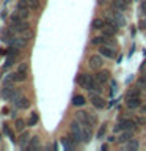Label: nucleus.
<instances>
[{"mask_svg": "<svg viewBox=\"0 0 146 151\" xmlns=\"http://www.w3.org/2000/svg\"><path fill=\"white\" fill-rule=\"evenodd\" d=\"M71 134H72L71 139L74 140L75 145L80 143V142H83V124L79 120H74L71 123Z\"/></svg>", "mask_w": 146, "mask_h": 151, "instance_id": "nucleus-1", "label": "nucleus"}, {"mask_svg": "<svg viewBox=\"0 0 146 151\" xmlns=\"http://www.w3.org/2000/svg\"><path fill=\"white\" fill-rule=\"evenodd\" d=\"M75 120H79L82 124H87V126L93 127L97 123V116H94L93 113H89V112L80 110V112H75Z\"/></svg>", "mask_w": 146, "mask_h": 151, "instance_id": "nucleus-2", "label": "nucleus"}, {"mask_svg": "<svg viewBox=\"0 0 146 151\" xmlns=\"http://www.w3.org/2000/svg\"><path fill=\"white\" fill-rule=\"evenodd\" d=\"M94 77L93 76H88V74H79L77 76V85L82 88H87L89 91H93V87H94Z\"/></svg>", "mask_w": 146, "mask_h": 151, "instance_id": "nucleus-3", "label": "nucleus"}, {"mask_svg": "<svg viewBox=\"0 0 146 151\" xmlns=\"http://www.w3.org/2000/svg\"><path fill=\"white\" fill-rule=\"evenodd\" d=\"M137 126V121L135 120H130V118H124L118 123V126L115 127V132L118 131H127V129H135Z\"/></svg>", "mask_w": 146, "mask_h": 151, "instance_id": "nucleus-4", "label": "nucleus"}, {"mask_svg": "<svg viewBox=\"0 0 146 151\" xmlns=\"http://www.w3.org/2000/svg\"><path fill=\"white\" fill-rule=\"evenodd\" d=\"M99 54L104 55V57H107V58H115V57H116V50H115V47H112L108 44H102V46H99Z\"/></svg>", "mask_w": 146, "mask_h": 151, "instance_id": "nucleus-5", "label": "nucleus"}, {"mask_svg": "<svg viewBox=\"0 0 146 151\" xmlns=\"http://www.w3.org/2000/svg\"><path fill=\"white\" fill-rule=\"evenodd\" d=\"M107 14H110V16L115 17V21L118 22V25H120V27L126 25V17H124V14H122V11H120V9L112 8V9H110V11H108Z\"/></svg>", "mask_w": 146, "mask_h": 151, "instance_id": "nucleus-6", "label": "nucleus"}, {"mask_svg": "<svg viewBox=\"0 0 146 151\" xmlns=\"http://www.w3.org/2000/svg\"><path fill=\"white\" fill-rule=\"evenodd\" d=\"M28 5L25 0H21V2L17 3V13H19V16H21L22 19H28V16H30V11H28Z\"/></svg>", "mask_w": 146, "mask_h": 151, "instance_id": "nucleus-7", "label": "nucleus"}, {"mask_svg": "<svg viewBox=\"0 0 146 151\" xmlns=\"http://www.w3.org/2000/svg\"><path fill=\"white\" fill-rule=\"evenodd\" d=\"M14 91H16V88L13 87V83H8V85H5V87L2 88V98L5 99V101H11V98H13V94Z\"/></svg>", "mask_w": 146, "mask_h": 151, "instance_id": "nucleus-8", "label": "nucleus"}, {"mask_svg": "<svg viewBox=\"0 0 146 151\" xmlns=\"http://www.w3.org/2000/svg\"><path fill=\"white\" fill-rule=\"evenodd\" d=\"M28 76V65L27 63H22L21 66L17 68V73H16V77H17V82H24Z\"/></svg>", "mask_w": 146, "mask_h": 151, "instance_id": "nucleus-9", "label": "nucleus"}, {"mask_svg": "<svg viewBox=\"0 0 146 151\" xmlns=\"http://www.w3.org/2000/svg\"><path fill=\"white\" fill-rule=\"evenodd\" d=\"M108 79H110V73H108L107 69H102V71H99V73H96V76H94V80H96L97 83H107L108 82Z\"/></svg>", "mask_w": 146, "mask_h": 151, "instance_id": "nucleus-10", "label": "nucleus"}, {"mask_svg": "<svg viewBox=\"0 0 146 151\" xmlns=\"http://www.w3.org/2000/svg\"><path fill=\"white\" fill-rule=\"evenodd\" d=\"M88 65H89V68H91V69H99V68H102L104 61H102V58L99 55H91V57H89V60H88Z\"/></svg>", "mask_w": 146, "mask_h": 151, "instance_id": "nucleus-11", "label": "nucleus"}, {"mask_svg": "<svg viewBox=\"0 0 146 151\" xmlns=\"http://www.w3.org/2000/svg\"><path fill=\"white\" fill-rule=\"evenodd\" d=\"M91 104H93V107H96V109H105L107 107V102L104 101V99L99 96V94H91Z\"/></svg>", "mask_w": 146, "mask_h": 151, "instance_id": "nucleus-12", "label": "nucleus"}, {"mask_svg": "<svg viewBox=\"0 0 146 151\" xmlns=\"http://www.w3.org/2000/svg\"><path fill=\"white\" fill-rule=\"evenodd\" d=\"M14 106L17 109H21V110H25V109L30 107V101H28V98H25V96H19L16 101H14Z\"/></svg>", "mask_w": 146, "mask_h": 151, "instance_id": "nucleus-13", "label": "nucleus"}, {"mask_svg": "<svg viewBox=\"0 0 146 151\" xmlns=\"http://www.w3.org/2000/svg\"><path fill=\"white\" fill-rule=\"evenodd\" d=\"M31 139V134L28 131H22V134H21V139H19V146L21 148H27V143L30 142Z\"/></svg>", "mask_w": 146, "mask_h": 151, "instance_id": "nucleus-14", "label": "nucleus"}, {"mask_svg": "<svg viewBox=\"0 0 146 151\" xmlns=\"http://www.w3.org/2000/svg\"><path fill=\"white\" fill-rule=\"evenodd\" d=\"M27 42H28V41L22 36V38H13V40L9 41V44L14 46V47H17V49H24V47L27 46Z\"/></svg>", "mask_w": 146, "mask_h": 151, "instance_id": "nucleus-15", "label": "nucleus"}, {"mask_svg": "<svg viewBox=\"0 0 146 151\" xmlns=\"http://www.w3.org/2000/svg\"><path fill=\"white\" fill-rule=\"evenodd\" d=\"M129 3H126L124 0H112V8L115 9H120V11H126Z\"/></svg>", "mask_w": 146, "mask_h": 151, "instance_id": "nucleus-16", "label": "nucleus"}, {"mask_svg": "<svg viewBox=\"0 0 146 151\" xmlns=\"http://www.w3.org/2000/svg\"><path fill=\"white\" fill-rule=\"evenodd\" d=\"M130 139H132V129H127V131L121 132V135L118 137V142H120V143H127Z\"/></svg>", "mask_w": 146, "mask_h": 151, "instance_id": "nucleus-17", "label": "nucleus"}, {"mask_svg": "<svg viewBox=\"0 0 146 151\" xmlns=\"http://www.w3.org/2000/svg\"><path fill=\"white\" fill-rule=\"evenodd\" d=\"M141 106V99L140 98H129L127 99V107L129 109H138Z\"/></svg>", "mask_w": 146, "mask_h": 151, "instance_id": "nucleus-18", "label": "nucleus"}, {"mask_svg": "<svg viewBox=\"0 0 146 151\" xmlns=\"http://www.w3.org/2000/svg\"><path fill=\"white\" fill-rule=\"evenodd\" d=\"M25 120H22V118H17L16 121H14V127H16V131L19 132H22V131H25Z\"/></svg>", "mask_w": 146, "mask_h": 151, "instance_id": "nucleus-19", "label": "nucleus"}, {"mask_svg": "<svg viewBox=\"0 0 146 151\" xmlns=\"http://www.w3.org/2000/svg\"><path fill=\"white\" fill-rule=\"evenodd\" d=\"M138 146H140L138 142L134 140V139H130V140L126 143V150H127V151H135V150H138Z\"/></svg>", "mask_w": 146, "mask_h": 151, "instance_id": "nucleus-20", "label": "nucleus"}, {"mask_svg": "<svg viewBox=\"0 0 146 151\" xmlns=\"http://www.w3.org/2000/svg\"><path fill=\"white\" fill-rule=\"evenodd\" d=\"M91 126H87V124H83V140L85 142H89L91 140Z\"/></svg>", "mask_w": 146, "mask_h": 151, "instance_id": "nucleus-21", "label": "nucleus"}, {"mask_svg": "<svg viewBox=\"0 0 146 151\" xmlns=\"http://www.w3.org/2000/svg\"><path fill=\"white\" fill-rule=\"evenodd\" d=\"M85 98L82 96V94H75L74 96V99H72V104L74 106H77V107H80V106H85Z\"/></svg>", "mask_w": 146, "mask_h": 151, "instance_id": "nucleus-22", "label": "nucleus"}, {"mask_svg": "<svg viewBox=\"0 0 146 151\" xmlns=\"http://www.w3.org/2000/svg\"><path fill=\"white\" fill-rule=\"evenodd\" d=\"M91 25H93V28H94V30H102V28H104V25H105V22H104L102 21V19H94V21H93V24H91Z\"/></svg>", "mask_w": 146, "mask_h": 151, "instance_id": "nucleus-23", "label": "nucleus"}, {"mask_svg": "<svg viewBox=\"0 0 146 151\" xmlns=\"http://www.w3.org/2000/svg\"><path fill=\"white\" fill-rule=\"evenodd\" d=\"M105 41H107L105 36H96V38H93L91 42L94 46H102V44H105Z\"/></svg>", "mask_w": 146, "mask_h": 151, "instance_id": "nucleus-24", "label": "nucleus"}, {"mask_svg": "<svg viewBox=\"0 0 146 151\" xmlns=\"http://www.w3.org/2000/svg\"><path fill=\"white\" fill-rule=\"evenodd\" d=\"M129 98H140V90L138 88H134V90H129L126 94V99H129Z\"/></svg>", "mask_w": 146, "mask_h": 151, "instance_id": "nucleus-25", "label": "nucleus"}, {"mask_svg": "<svg viewBox=\"0 0 146 151\" xmlns=\"http://www.w3.org/2000/svg\"><path fill=\"white\" fill-rule=\"evenodd\" d=\"M61 143H63L64 150H72L74 148V143H72V142H69L68 137H63V139H61Z\"/></svg>", "mask_w": 146, "mask_h": 151, "instance_id": "nucleus-26", "label": "nucleus"}, {"mask_svg": "<svg viewBox=\"0 0 146 151\" xmlns=\"http://www.w3.org/2000/svg\"><path fill=\"white\" fill-rule=\"evenodd\" d=\"M38 121H39V116H38V113H36V112H33V113H31V116H30V120H28V126H35Z\"/></svg>", "mask_w": 146, "mask_h": 151, "instance_id": "nucleus-27", "label": "nucleus"}, {"mask_svg": "<svg viewBox=\"0 0 146 151\" xmlns=\"http://www.w3.org/2000/svg\"><path fill=\"white\" fill-rule=\"evenodd\" d=\"M105 131H107V124L104 123V124L99 127V131H97V134H96V139H102V137L105 135Z\"/></svg>", "mask_w": 146, "mask_h": 151, "instance_id": "nucleus-28", "label": "nucleus"}, {"mask_svg": "<svg viewBox=\"0 0 146 151\" xmlns=\"http://www.w3.org/2000/svg\"><path fill=\"white\" fill-rule=\"evenodd\" d=\"M3 132H5V134H6L11 140H16V137H14V132L8 127V124H3Z\"/></svg>", "mask_w": 146, "mask_h": 151, "instance_id": "nucleus-29", "label": "nucleus"}, {"mask_svg": "<svg viewBox=\"0 0 146 151\" xmlns=\"http://www.w3.org/2000/svg\"><path fill=\"white\" fill-rule=\"evenodd\" d=\"M30 150L33 148H39V139L38 137H33V139H30V146H28Z\"/></svg>", "mask_w": 146, "mask_h": 151, "instance_id": "nucleus-30", "label": "nucleus"}, {"mask_svg": "<svg viewBox=\"0 0 146 151\" xmlns=\"http://www.w3.org/2000/svg\"><path fill=\"white\" fill-rule=\"evenodd\" d=\"M27 2V5L30 8H33V9H38L39 8V0H25Z\"/></svg>", "mask_w": 146, "mask_h": 151, "instance_id": "nucleus-31", "label": "nucleus"}, {"mask_svg": "<svg viewBox=\"0 0 146 151\" xmlns=\"http://www.w3.org/2000/svg\"><path fill=\"white\" fill-rule=\"evenodd\" d=\"M2 40H3V41H11V40H13V33H11V30H5L3 35H2Z\"/></svg>", "mask_w": 146, "mask_h": 151, "instance_id": "nucleus-32", "label": "nucleus"}, {"mask_svg": "<svg viewBox=\"0 0 146 151\" xmlns=\"http://www.w3.org/2000/svg\"><path fill=\"white\" fill-rule=\"evenodd\" d=\"M19 50L21 49H17V47H14V46H11L9 49L6 50V55H13V57H17V54H19Z\"/></svg>", "mask_w": 146, "mask_h": 151, "instance_id": "nucleus-33", "label": "nucleus"}, {"mask_svg": "<svg viewBox=\"0 0 146 151\" xmlns=\"http://www.w3.org/2000/svg\"><path fill=\"white\" fill-rule=\"evenodd\" d=\"M22 36H24V38H25V40H27V41H30V40H31V38H33V32L30 30V28H28V30H25V32H24V33H22Z\"/></svg>", "mask_w": 146, "mask_h": 151, "instance_id": "nucleus-34", "label": "nucleus"}, {"mask_svg": "<svg viewBox=\"0 0 146 151\" xmlns=\"http://www.w3.org/2000/svg\"><path fill=\"white\" fill-rule=\"evenodd\" d=\"M14 61H16V57L8 55V58H6V68H8V66H13V65H14Z\"/></svg>", "mask_w": 146, "mask_h": 151, "instance_id": "nucleus-35", "label": "nucleus"}, {"mask_svg": "<svg viewBox=\"0 0 146 151\" xmlns=\"http://www.w3.org/2000/svg\"><path fill=\"white\" fill-rule=\"evenodd\" d=\"M140 28H141V30H145V28H146V19H141V21H140Z\"/></svg>", "mask_w": 146, "mask_h": 151, "instance_id": "nucleus-36", "label": "nucleus"}, {"mask_svg": "<svg viewBox=\"0 0 146 151\" xmlns=\"http://www.w3.org/2000/svg\"><path fill=\"white\" fill-rule=\"evenodd\" d=\"M140 9H141V13H146V0L141 3V8H140Z\"/></svg>", "mask_w": 146, "mask_h": 151, "instance_id": "nucleus-37", "label": "nucleus"}, {"mask_svg": "<svg viewBox=\"0 0 146 151\" xmlns=\"http://www.w3.org/2000/svg\"><path fill=\"white\" fill-rule=\"evenodd\" d=\"M107 140H108V143H113V142H115V140H116V137H113V135H110V137H108V139H107Z\"/></svg>", "mask_w": 146, "mask_h": 151, "instance_id": "nucleus-38", "label": "nucleus"}, {"mask_svg": "<svg viewBox=\"0 0 146 151\" xmlns=\"http://www.w3.org/2000/svg\"><path fill=\"white\" fill-rule=\"evenodd\" d=\"M140 110H141V113H146V104L145 106H140Z\"/></svg>", "mask_w": 146, "mask_h": 151, "instance_id": "nucleus-39", "label": "nucleus"}, {"mask_svg": "<svg viewBox=\"0 0 146 151\" xmlns=\"http://www.w3.org/2000/svg\"><path fill=\"white\" fill-rule=\"evenodd\" d=\"M137 121H138L140 124H145V123H146V120H145V118H138V120H137Z\"/></svg>", "mask_w": 146, "mask_h": 151, "instance_id": "nucleus-40", "label": "nucleus"}, {"mask_svg": "<svg viewBox=\"0 0 146 151\" xmlns=\"http://www.w3.org/2000/svg\"><path fill=\"white\" fill-rule=\"evenodd\" d=\"M107 148H108V145H102V146H101V150H102V151H105Z\"/></svg>", "mask_w": 146, "mask_h": 151, "instance_id": "nucleus-41", "label": "nucleus"}, {"mask_svg": "<svg viewBox=\"0 0 146 151\" xmlns=\"http://www.w3.org/2000/svg\"><path fill=\"white\" fill-rule=\"evenodd\" d=\"M104 2H105V0H99V5H104Z\"/></svg>", "mask_w": 146, "mask_h": 151, "instance_id": "nucleus-42", "label": "nucleus"}, {"mask_svg": "<svg viewBox=\"0 0 146 151\" xmlns=\"http://www.w3.org/2000/svg\"><path fill=\"white\" fill-rule=\"evenodd\" d=\"M124 2H126V3H129V5H130V3H132V0H124Z\"/></svg>", "mask_w": 146, "mask_h": 151, "instance_id": "nucleus-43", "label": "nucleus"}, {"mask_svg": "<svg viewBox=\"0 0 146 151\" xmlns=\"http://www.w3.org/2000/svg\"><path fill=\"white\" fill-rule=\"evenodd\" d=\"M145 79H146V73H145Z\"/></svg>", "mask_w": 146, "mask_h": 151, "instance_id": "nucleus-44", "label": "nucleus"}]
</instances>
